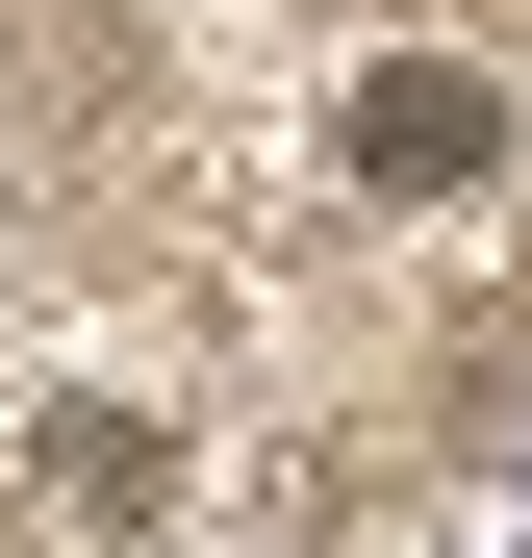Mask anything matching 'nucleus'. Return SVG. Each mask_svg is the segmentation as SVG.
Instances as JSON below:
<instances>
[{"label": "nucleus", "mask_w": 532, "mask_h": 558, "mask_svg": "<svg viewBox=\"0 0 532 558\" xmlns=\"http://www.w3.org/2000/svg\"><path fill=\"white\" fill-rule=\"evenodd\" d=\"M355 178H381V204H457V178H507V102L457 51H381L355 76Z\"/></svg>", "instance_id": "nucleus-1"}]
</instances>
